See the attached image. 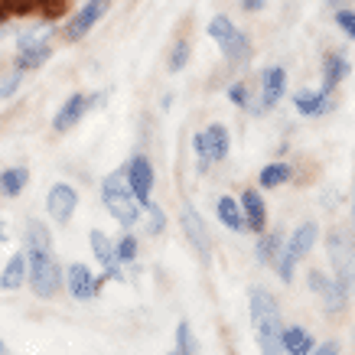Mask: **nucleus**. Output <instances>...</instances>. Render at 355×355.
Segmentation results:
<instances>
[{
	"label": "nucleus",
	"instance_id": "obj_6",
	"mask_svg": "<svg viewBox=\"0 0 355 355\" xmlns=\"http://www.w3.org/2000/svg\"><path fill=\"white\" fill-rule=\"evenodd\" d=\"M329 261H333L336 268V284H339V291L349 297L355 284V238L352 232H345V228H333L329 232Z\"/></svg>",
	"mask_w": 355,
	"mask_h": 355
},
{
	"label": "nucleus",
	"instance_id": "obj_9",
	"mask_svg": "<svg viewBox=\"0 0 355 355\" xmlns=\"http://www.w3.org/2000/svg\"><path fill=\"white\" fill-rule=\"evenodd\" d=\"M124 176H128V186L134 199H137L140 209H147L150 205V193H153V180H157V173H153V163L144 157V153H134L128 163H124Z\"/></svg>",
	"mask_w": 355,
	"mask_h": 355
},
{
	"label": "nucleus",
	"instance_id": "obj_42",
	"mask_svg": "<svg viewBox=\"0 0 355 355\" xmlns=\"http://www.w3.org/2000/svg\"><path fill=\"white\" fill-rule=\"evenodd\" d=\"M0 355H10L7 352V345H3V339H0Z\"/></svg>",
	"mask_w": 355,
	"mask_h": 355
},
{
	"label": "nucleus",
	"instance_id": "obj_34",
	"mask_svg": "<svg viewBox=\"0 0 355 355\" xmlns=\"http://www.w3.org/2000/svg\"><path fill=\"white\" fill-rule=\"evenodd\" d=\"M336 26H339L349 40H355V10H336Z\"/></svg>",
	"mask_w": 355,
	"mask_h": 355
},
{
	"label": "nucleus",
	"instance_id": "obj_40",
	"mask_svg": "<svg viewBox=\"0 0 355 355\" xmlns=\"http://www.w3.org/2000/svg\"><path fill=\"white\" fill-rule=\"evenodd\" d=\"M33 3H40V7H46V10H53V7H59L62 0H33Z\"/></svg>",
	"mask_w": 355,
	"mask_h": 355
},
{
	"label": "nucleus",
	"instance_id": "obj_13",
	"mask_svg": "<svg viewBox=\"0 0 355 355\" xmlns=\"http://www.w3.org/2000/svg\"><path fill=\"white\" fill-rule=\"evenodd\" d=\"M180 222H183V235L186 241L196 248V254H199V261H209V232H205V222L202 216L196 212L193 205H183V216H180Z\"/></svg>",
	"mask_w": 355,
	"mask_h": 355
},
{
	"label": "nucleus",
	"instance_id": "obj_41",
	"mask_svg": "<svg viewBox=\"0 0 355 355\" xmlns=\"http://www.w3.org/2000/svg\"><path fill=\"white\" fill-rule=\"evenodd\" d=\"M7 238V225H3V218H0V241Z\"/></svg>",
	"mask_w": 355,
	"mask_h": 355
},
{
	"label": "nucleus",
	"instance_id": "obj_16",
	"mask_svg": "<svg viewBox=\"0 0 355 355\" xmlns=\"http://www.w3.org/2000/svg\"><path fill=\"white\" fill-rule=\"evenodd\" d=\"M316 241H320V225H316V222H303V225H297L291 232V241H284V251H287L291 258L303 261L313 248H316Z\"/></svg>",
	"mask_w": 355,
	"mask_h": 355
},
{
	"label": "nucleus",
	"instance_id": "obj_8",
	"mask_svg": "<svg viewBox=\"0 0 355 355\" xmlns=\"http://www.w3.org/2000/svg\"><path fill=\"white\" fill-rule=\"evenodd\" d=\"M284 92H287V69L284 65H268V69H261V78H258V101L251 105V114H264V111H270L274 105H277L280 98H284Z\"/></svg>",
	"mask_w": 355,
	"mask_h": 355
},
{
	"label": "nucleus",
	"instance_id": "obj_11",
	"mask_svg": "<svg viewBox=\"0 0 355 355\" xmlns=\"http://www.w3.org/2000/svg\"><path fill=\"white\" fill-rule=\"evenodd\" d=\"M88 111H92V98H88L85 92H72V95L62 101V108L55 111L53 130H59V134L72 130L76 124H82V118H85Z\"/></svg>",
	"mask_w": 355,
	"mask_h": 355
},
{
	"label": "nucleus",
	"instance_id": "obj_24",
	"mask_svg": "<svg viewBox=\"0 0 355 355\" xmlns=\"http://www.w3.org/2000/svg\"><path fill=\"white\" fill-rule=\"evenodd\" d=\"M23 284H26V254H13V258L7 261L3 274H0V287H3V291H17Z\"/></svg>",
	"mask_w": 355,
	"mask_h": 355
},
{
	"label": "nucleus",
	"instance_id": "obj_4",
	"mask_svg": "<svg viewBox=\"0 0 355 355\" xmlns=\"http://www.w3.org/2000/svg\"><path fill=\"white\" fill-rule=\"evenodd\" d=\"M53 26H40V30H26L17 36V59L13 69L20 72H33V69H43L53 59Z\"/></svg>",
	"mask_w": 355,
	"mask_h": 355
},
{
	"label": "nucleus",
	"instance_id": "obj_33",
	"mask_svg": "<svg viewBox=\"0 0 355 355\" xmlns=\"http://www.w3.org/2000/svg\"><path fill=\"white\" fill-rule=\"evenodd\" d=\"M274 268H277V277L284 280V284H291V280H293V270H297V258H291V254L280 248V254L274 258Z\"/></svg>",
	"mask_w": 355,
	"mask_h": 355
},
{
	"label": "nucleus",
	"instance_id": "obj_43",
	"mask_svg": "<svg viewBox=\"0 0 355 355\" xmlns=\"http://www.w3.org/2000/svg\"><path fill=\"white\" fill-rule=\"evenodd\" d=\"M352 216H355V183H352Z\"/></svg>",
	"mask_w": 355,
	"mask_h": 355
},
{
	"label": "nucleus",
	"instance_id": "obj_15",
	"mask_svg": "<svg viewBox=\"0 0 355 355\" xmlns=\"http://www.w3.org/2000/svg\"><path fill=\"white\" fill-rule=\"evenodd\" d=\"M202 147H205V160H209V166L225 160L228 150H232V134H228L225 124H209V128L202 130Z\"/></svg>",
	"mask_w": 355,
	"mask_h": 355
},
{
	"label": "nucleus",
	"instance_id": "obj_21",
	"mask_svg": "<svg viewBox=\"0 0 355 355\" xmlns=\"http://www.w3.org/2000/svg\"><path fill=\"white\" fill-rule=\"evenodd\" d=\"M216 216L218 222L228 228V232H248V222H245V212H241V205H238V199H232V196H218L216 202Z\"/></svg>",
	"mask_w": 355,
	"mask_h": 355
},
{
	"label": "nucleus",
	"instance_id": "obj_36",
	"mask_svg": "<svg viewBox=\"0 0 355 355\" xmlns=\"http://www.w3.org/2000/svg\"><path fill=\"white\" fill-rule=\"evenodd\" d=\"M17 10H20V3H17V0H0V26L10 20V13H17Z\"/></svg>",
	"mask_w": 355,
	"mask_h": 355
},
{
	"label": "nucleus",
	"instance_id": "obj_20",
	"mask_svg": "<svg viewBox=\"0 0 355 355\" xmlns=\"http://www.w3.org/2000/svg\"><path fill=\"white\" fill-rule=\"evenodd\" d=\"M280 345H284V355H310L316 339L303 326H284L280 329Z\"/></svg>",
	"mask_w": 355,
	"mask_h": 355
},
{
	"label": "nucleus",
	"instance_id": "obj_31",
	"mask_svg": "<svg viewBox=\"0 0 355 355\" xmlns=\"http://www.w3.org/2000/svg\"><path fill=\"white\" fill-rule=\"evenodd\" d=\"M23 72L20 69H0V98H13L20 92Z\"/></svg>",
	"mask_w": 355,
	"mask_h": 355
},
{
	"label": "nucleus",
	"instance_id": "obj_44",
	"mask_svg": "<svg viewBox=\"0 0 355 355\" xmlns=\"http://www.w3.org/2000/svg\"><path fill=\"white\" fill-rule=\"evenodd\" d=\"M170 355H180V352H170Z\"/></svg>",
	"mask_w": 355,
	"mask_h": 355
},
{
	"label": "nucleus",
	"instance_id": "obj_17",
	"mask_svg": "<svg viewBox=\"0 0 355 355\" xmlns=\"http://www.w3.org/2000/svg\"><path fill=\"white\" fill-rule=\"evenodd\" d=\"M238 205H241V212H245V222H248V232H264V225H268V205H264V199H261L258 189H245L241 193V199H238Z\"/></svg>",
	"mask_w": 355,
	"mask_h": 355
},
{
	"label": "nucleus",
	"instance_id": "obj_25",
	"mask_svg": "<svg viewBox=\"0 0 355 355\" xmlns=\"http://www.w3.org/2000/svg\"><path fill=\"white\" fill-rule=\"evenodd\" d=\"M280 248H284V238H280V232H261V241L254 245V258L261 261V264H274V258L280 254Z\"/></svg>",
	"mask_w": 355,
	"mask_h": 355
},
{
	"label": "nucleus",
	"instance_id": "obj_23",
	"mask_svg": "<svg viewBox=\"0 0 355 355\" xmlns=\"http://www.w3.org/2000/svg\"><path fill=\"white\" fill-rule=\"evenodd\" d=\"M26 183H30V170L26 166H7V170L0 173V193L7 196V199H17L26 189Z\"/></svg>",
	"mask_w": 355,
	"mask_h": 355
},
{
	"label": "nucleus",
	"instance_id": "obj_18",
	"mask_svg": "<svg viewBox=\"0 0 355 355\" xmlns=\"http://www.w3.org/2000/svg\"><path fill=\"white\" fill-rule=\"evenodd\" d=\"M349 72H352L349 59H345L343 53H329V55L323 59V82H320V92L333 95L336 88H339L345 78H349Z\"/></svg>",
	"mask_w": 355,
	"mask_h": 355
},
{
	"label": "nucleus",
	"instance_id": "obj_37",
	"mask_svg": "<svg viewBox=\"0 0 355 355\" xmlns=\"http://www.w3.org/2000/svg\"><path fill=\"white\" fill-rule=\"evenodd\" d=\"M310 355H339V343H320V345H313V352Z\"/></svg>",
	"mask_w": 355,
	"mask_h": 355
},
{
	"label": "nucleus",
	"instance_id": "obj_19",
	"mask_svg": "<svg viewBox=\"0 0 355 355\" xmlns=\"http://www.w3.org/2000/svg\"><path fill=\"white\" fill-rule=\"evenodd\" d=\"M310 287L326 300V310H329V313H339V310L345 306V300H349V297H345V293L339 291L336 277L329 280L326 274H320V270H310Z\"/></svg>",
	"mask_w": 355,
	"mask_h": 355
},
{
	"label": "nucleus",
	"instance_id": "obj_1",
	"mask_svg": "<svg viewBox=\"0 0 355 355\" xmlns=\"http://www.w3.org/2000/svg\"><path fill=\"white\" fill-rule=\"evenodd\" d=\"M248 306H251V323H254V336H258L261 355H284L280 345V306L264 287H251L248 291Z\"/></svg>",
	"mask_w": 355,
	"mask_h": 355
},
{
	"label": "nucleus",
	"instance_id": "obj_2",
	"mask_svg": "<svg viewBox=\"0 0 355 355\" xmlns=\"http://www.w3.org/2000/svg\"><path fill=\"white\" fill-rule=\"evenodd\" d=\"M205 33H209V40H216V46L222 49V55H225L228 65H235V69H245V65L251 62L254 49H251V40H248V33L238 30L235 23L225 17V13H216V17L209 20V26H205Z\"/></svg>",
	"mask_w": 355,
	"mask_h": 355
},
{
	"label": "nucleus",
	"instance_id": "obj_38",
	"mask_svg": "<svg viewBox=\"0 0 355 355\" xmlns=\"http://www.w3.org/2000/svg\"><path fill=\"white\" fill-rule=\"evenodd\" d=\"M238 3H241V10H245V13H261L268 0H238Z\"/></svg>",
	"mask_w": 355,
	"mask_h": 355
},
{
	"label": "nucleus",
	"instance_id": "obj_22",
	"mask_svg": "<svg viewBox=\"0 0 355 355\" xmlns=\"http://www.w3.org/2000/svg\"><path fill=\"white\" fill-rule=\"evenodd\" d=\"M291 180H293V166H291V163H284V160L268 163V166L258 173V186H261V189H277V186L291 183Z\"/></svg>",
	"mask_w": 355,
	"mask_h": 355
},
{
	"label": "nucleus",
	"instance_id": "obj_27",
	"mask_svg": "<svg viewBox=\"0 0 355 355\" xmlns=\"http://www.w3.org/2000/svg\"><path fill=\"white\" fill-rule=\"evenodd\" d=\"M189 55H193V46H189V40H186V36H180V40L173 43V49H170V59H166V69H170L173 76H176V72H183V69H186V62H189Z\"/></svg>",
	"mask_w": 355,
	"mask_h": 355
},
{
	"label": "nucleus",
	"instance_id": "obj_12",
	"mask_svg": "<svg viewBox=\"0 0 355 355\" xmlns=\"http://www.w3.org/2000/svg\"><path fill=\"white\" fill-rule=\"evenodd\" d=\"M62 284L69 287L72 300H95L98 287H101L98 277L85 268V264H69V268L62 270Z\"/></svg>",
	"mask_w": 355,
	"mask_h": 355
},
{
	"label": "nucleus",
	"instance_id": "obj_32",
	"mask_svg": "<svg viewBox=\"0 0 355 355\" xmlns=\"http://www.w3.org/2000/svg\"><path fill=\"white\" fill-rule=\"evenodd\" d=\"M134 258H137V238L124 235L121 241H114V261L118 264H130Z\"/></svg>",
	"mask_w": 355,
	"mask_h": 355
},
{
	"label": "nucleus",
	"instance_id": "obj_10",
	"mask_svg": "<svg viewBox=\"0 0 355 355\" xmlns=\"http://www.w3.org/2000/svg\"><path fill=\"white\" fill-rule=\"evenodd\" d=\"M76 209H78V193L72 183H55L53 189H49V196H46V212H49L53 222L65 225L69 218L76 216Z\"/></svg>",
	"mask_w": 355,
	"mask_h": 355
},
{
	"label": "nucleus",
	"instance_id": "obj_30",
	"mask_svg": "<svg viewBox=\"0 0 355 355\" xmlns=\"http://www.w3.org/2000/svg\"><path fill=\"white\" fill-rule=\"evenodd\" d=\"M176 352H180V355H196V352H199V339H196L193 326L186 323V320L176 326Z\"/></svg>",
	"mask_w": 355,
	"mask_h": 355
},
{
	"label": "nucleus",
	"instance_id": "obj_45",
	"mask_svg": "<svg viewBox=\"0 0 355 355\" xmlns=\"http://www.w3.org/2000/svg\"><path fill=\"white\" fill-rule=\"evenodd\" d=\"M329 3H333V0H329Z\"/></svg>",
	"mask_w": 355,
	"mask_h": 355
},
{
	"label": "nucleus",
	"instance_id": "obj_29",
	"mask_svg": "<svg viewBox=\"0 0 355 355\" xmlns=\"http://www.w3.org/2000/svg\"><path fill=\"white\" fill-rule=\"evenodd\" d=\"M228 101H232L235 108H241V111H248L251 105H254V92H251V85H248L245 78H238V82L228 85Z\"/></svg>",
	"mask_w": 355,
	"mask_h": 355
},
{
	"label": "nucleus",
	"instance_id": "obj_28",
	"mask_svg": "<svg viewBox=\"0 0 355 355\" xmlns=\"http://www.w3.org/2000/svg\"><path fill=\"white\" fill-rule=\"evenodd\" d=\"M92 251H95V258L101 261L105 268H108V264H118V261H114V241H111L105 232H98V228L92 232Z\"/></svg>",
	"mask_w": 355,
	"mask_h": 355
},
{
	"label": "nucleus",
	"instance_id": "obj_7",
	"mask_svg": "<svg viewBox=\"0 0 355 355\" xmlns=\"http://www.w3.org/2000/svg\"><path fill=\"white\" fill-rule=\"evenodd\" d=\"M108 10H111V0H85V3H82V7L65 20V26H62L65 43H78V40H85L88 33L108 17Z\"/></svg>",
	"mask_w": 355,
	"mask_h": 355
},
{
	"label": "nucleus",
	"instance_id": "obj_26",
	"mask_svg": "<svg viewBox=\"0 0 355 355\" xmlns=\"http://www.w3.org/2000/svg\"><path fill=\"white\" fill-rule=\"evenodd\" d=\"M53 248V241H49V228L43 225V222H33L26 225V251H49Z\"/></svg>",
	"mask_w": 355,
	"mask_h": 355
},
{
	"label": "nucleus",
	"instance_id": "obj_5",
	"mask_svg": "<svg viewBox=\"0 0 355 355\" xmlns=\"http://www.w3.org/2000/svg\"><path fill=\"white\" fill-rule=\"evenodd\" d=\"M26 280H30V291L36 297H43V300L59 293V287H62V268L53 258V251H30V258H26Z\"/></svg>",
	"mask_w": 355,
	"mask_h": 355
},
{
	"label": "nucleus",
	"instance_id": "obj_3",
	"mask_svg": "<svg viewBox=\"0 0 355 355\" xmlns=\"http://www.w3.org/2000/svg\"><path fill=\"white\" fill-rule=\"evenodd\" d=\"M101 202L108 205V212L118 218L124 228H130L134 222H140V205L134 199L128 186V176H124V166L114 173H108V180L101 183Z\"/></svg>",
	"mask_w": 355,
	"mask_h": 355
},
{
	"label": "nucleus",
	"instance_id": "obj_39",
	"mask_svg": "<svg viewBox=\"0 0 355 355\" xmlns=\"http://www.w3.org/2000/svg\"><path fill=\"white\" fill-rule=\"evenodd\" d=\"M88 98H92V108H101L108 101V92H98V95H88Z\"/></svg>",
	"mask_w": 355,
	"mask_h": 355
},
{
	"label": "nucleus",
	"instance_id": "obj_14",
	"mask_svg": "<svg viewBox=\"0 0 355 355\" xmlns=\"http://www.w3.org/2000/svg\"><path fill=\"white\" fill-rule=\"evenodd\" d=\"M293 108L300 118H323L333 111V95H326L320 88H300L293 95Z\"/></svg>",
	"mask_w": 355,
	"mask_h": 355
},
{
	"label": "nucleus",
	"instance_id": "obj_35",
	"mask_svg": "<svg viewBox=\"0 0 355 355\" xmlns=\"http://www.w3.org/2000/svg\"><path fill=\"white\" fill-rule=\"evenodd\" d=\"M147 209H150V232L153 235H157V232H163V228H166V216H163V209H157V205H147Z\"/></svg>",
	"mask_w": 355,
	"mask_h": 355
}]
</instances>
